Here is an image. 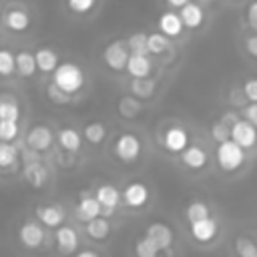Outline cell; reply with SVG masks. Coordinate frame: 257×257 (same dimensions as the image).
Wrapping results in <instances>:
<instances>
[{
  "mask_svg": "<svg viewBox=\"0 0 257 257\" xmlns=\"http://www.w3.org/2000/svg\"><path fill=\"white\" fill-rule=\"evenodd\" d=\"M211 137L217 141V143H223V141H229V128L223 124V122H215L211 126Z\"/></svg>",
  "mask_w": 257,
  "mask_h": 257,
  "instance_id": "ab89813d",
  "label": "cell"
},
{
  "mask_svg": "<svg viewBox=\"0 0 257 257\" xmlns=\"http://www.w3.org/2000/svg\"><path fill=\"white\" fill-rule=\"evenodd\" d=\"M84 231H86V235H88L90 239H94V241H104V239L110 235V223H108V219H104V217H96V219H92V221H88V223L84 225Z\"/></svg>",
  "mask_w": 257,
  "mask_h": 257,
  "instance_id": "d4e9b609",
  "label": "cell"
},
{
  "mask_svg": "<svg viewBox=\"0 0 257 257\" xmlns=\"http://www.w3.org/2000/svg\"><path fill=\"white\" fill-rule=\"evenodd\" d=\"M159 253H161V251H159L145 235L135 241V255H137V257H159Z\"/></svg>",
  "mask_w": 257,
  "mask_h": 257,
  "instance_id": "e575fe53",
  "label": "cell"
},
{
  "mask_svg": "<svg viewBox=\"0 0 257 257\" xmlns=\"http://www.w3.org/2000/svg\"><path fill=\"white\" fill-rule=\"evenodd\" d=\"M167 2H169L171 6H175V8H183V6H185L189 0H167Z\"/></svg>",
  "mask_w": 257,
  "mask_h": 257,
  "instance_id": "7dc6e473",
  "label": "cell"
},
{
  "mask_svg": "<svg viewBox=\"0 0 257 257\" xmlns=\"http://www.w3.org/2000/svg\"><path fill=\"white\" fill-rule=\"evenodd\" d=\"M141 141L137 135L133 133H122L116 141H114V155L118 161L122 163H135L139 157H141Z\"/></svg>",
  "mask_w": 257,
  "mask_h": 257,
  "instance_id": "3957f363",
  "label": "cell"
},
{
  "mask_svg": "<svg viewBox=\"0 0 257 257\" xmlns=\"http://www.w3.org/2000/svg\"><path fill=\"white\" fill-rule=\"evenodd\" d=\"M52 141H54V135H52V131L46 124H36L26 135V147L30 151H34V153L48 151L52 147Z\"/></svg>",
  "mask_w": 257,
  "mask_h": 257,
  "instance_id": "8992f818",
  "label": "cell"
},
{
  "mask_svg": "<svg viewBox=\"0 0 257 257\" xmlns=\"http://www.w3.org/2000/svg\"><path fill=\"white\" fill-rule=\"evenodd\" d=\"M247 16H249L251 26H257V0L249 4V8H247Z\"/></svg>",
  "mask_w": 257,
  "mask_h": 257,
  "instance_id": "f6af8a7d",
  "label": "cell"
},
{
  "mask_svg": "<svg viewBox=\"0 0 257 257\" xmlns=\"http://www.w3.org/2000/svg\"><path fill=\"white\" fill-rule=\"evenodd\" d=\"M18 122L14 120H0V143H12L18 137Z\"/></svg>",
  "mask_w": 257,
  "mask_h": 257,
  "instance_id": "d590c367",
  "label": "cell"
},
{
  "mask_svg": "<svg viewBox=\"0 0 257 257\" xmlns=\"http://www.w3.org/2000/svg\"><path fill=\"white\" fill-rule=\"evenodd\" d=\"M18 147L10 143H0V169L14 167L18 163Z\"/></svg>",
  "mask_w": 257,
  "mask_h": 257,
  "instance_id": "4dcf8cb0",
  "label": "cell"
},
{
  "mask_svg": "<svg viewBox=\"0 0 257 257\" xmlns=\"http://www.w3.org/2000/svg\"><path fill=\"white\" fill-rule=\"evenodd\" d=\"M56 139H58V145H60L62 151H66V153H76V151H80L82 139H80V133H78L76 128H70V126L60 128Z\"/></svg>",
  "mask_w": 257,
  "mask_h": 257,
  "instance_id": "7402d4cb",
  "label": "cell"
},
{
  "mask_svg": "<svg viewBox=\"0 0 257 257\" xmlns=\"http://www.w3.org/2000/svg\"><path fill=\"white\" fill-rule=\"evenodd\" d=\"M159 30L163 36H179L183 32V22L179 18V14L175 12H163L159 18Z\"/></svg>",
  "mask_w": 257,
  "mask_h": 257,
  "instance_id": "44dd1931",
  "label": "cell"
},
{
  "mask_svg": "<svg viewBox=\"0 0 257 257\" xmlns=\"http://www.w3.org/2000/svg\"><path fill=\"white\" fill-rule=\"evenodd\" d=\"M14 72V54L8 48H0V76H10Z\"/></svg>",
  "mask_w": 257,
  "mask_h": 257,
  "instance_id": "8d00e7d4",
  "label": "cell"
},
{
  "mask_svg": "<svg viewBox=\"0 0 257 257\" xmlns=\"http://www.w3.org/2000/svg\"><path fill=\"white\" fill-rule=\"evenodd\" d=\"M124 44H126L128 54H133V56H147L149 54L147 52V36H145V32L131 34L128 40H124Z\"/></svg>",
  "mask_w": 257,
  "mask_h": 257,
  "instance_id": "83f0119b",
  "label": "cell"
},
{
  "mask_svg": "<svg viewBox=\"0 0 257 257\" xmlns=\"http://www.w3.org/2000/svg\"><path fill=\"white\" fill-rule=\"evenodd\" d=\"M124 68L133 78H149V74L153 70V60L149 56H133V54H128V60H126Z\"/></svg>",
  "mask_w": 257,
  "mask_h": 257,
  "instance_id": "2e32d148",
  "label": "cell"
},
{
  "mask_svg": "<svg viewBox=\"0 0 257 257\" xmlns=\"http://www.w3.org/2000/svg\"><path fill=\"white\" fill-rule=\"evenodd\" d=\"M189 231H191V237L195 239V243L207 245V243H213V239L217 237L219 225H217V221L213 217H207V219H201V221L191 223Z\"/></svg>",
  "mask_w": 257,
  "mask_h": 257,
  "instance_id": "30bf717a",
  "label": "cell"
},
{
  "mask_svg": "<svg viewBox=\"0 0 257 257\" xmlns=\"http://www.w3.org/2000/svg\"><path fill=\"white\" fill-rule=\"evenodd\" d=\"M66 6L74 14H88L96 6V0H66Z\"/></svg>",
  "mask_w": 257,
  "mask_h": 257,
  "instance_id": "74e56055",
  "label": "cell"
},
{
  "mask_svg": "<svg viewBox=\"0 0 257 257\" xmlns=\"http://www.w3.org/2000/svg\"><path fill=\"white\" fill-rule=\"evenodd\" d=\"M34 62H36V70L40 72H54V68L58 66V54L48 48V46H42L34 52Z\"/></svg>",
  "mask_w": 257,
  "mask_h": 257,
  "instance_id": "ffe728a7",
  "label": "cell"
},
{
  "mask_svg": "<svg viewBox=\"0 0 257 257\" xmlns=\"http://www.w3.org/2000/svg\"><path fill=\"white\" fill-rule=\"evenodd\" d=\"M169 48V38L163 36L161 32H155V34H149L147 36V52L151 54H161Z\"/></svg>",
  "mask_w": 257,
  "mask_h": 257,
  "instance_id": "836d02e7",
  "label": "cell"
},
{
  "mask_svg": "<svg viewBox=\"0 0 257 257\" xmlns=\"http://www.w3.org/2000/svg\"><path fill=\"white\" fill-rule=\"evenodd\" d=\"M46 94H48V98H50L52 102H56V104H66V102L70 100V96H68V94H64L60 88H56L52 82L46 86Z\"/></svg>",
  "mask_w": 257,
  "mask_h": 257,
  "instance_id": "f35d334b",
  "label": "cell"
},
{
  "mask_svg": "<svg viewBox=\"0 0 257 257\" xmlns=\"http://www.w3.org/2000/svg\"><path fill=\"white\" fill-rule=\"evenodd\" d=\"M145 237L159 249V251H165L173 245V229L167 225V223H161V221H155L151 223L147 229H145Z\"/></svg>",
  "mask_w": 257,
  "mask_h": 257,
  "instance_id": "52a82bcc",
  "label": "cell"
},
{
  "mask_svg": "<svg viewBox=\"0 0 257 257\" xmlns=\"http://www.w3.org/2000/svg\"><path fill=\"white\" fill-rule=\"evenodd\" d=\"M118 112L124 118H135L141 112V102L135 96H122L118 100Z\"/></svg>",
  "mask_w": 257,
  "mask_h": 257,
  "instance_id": "d6a6232c",
  "label": "cell"
},
{
  "mask_svg": "<svg viewBox=\"0 0 257 257\" xmlns=\"http://www.w3.org/2000/svg\"><path fill=\"white\" fill-rule=\"evenodd\" d=\"M82 135H84V139H86L90 145H100V143L104 141V137H106V126H104L100 120H92V122L84 124Z\"/></svg>",
  "mask_w": 257,
  "mask_h": 257,
  "instance_id": "484cf974",
  "label": "cell"
},
{
  "mask_svg": "<svg viewBox=\"0 0 257 257\" xmlns=\"http://www.w3.org/2000/svg\"><path fill=\"white\" fill-rule=\"evenodd\" d=\"M4 24L12 32H24L30 26V16L22 8H10V10L4 12Z\"/></svg>",
  "mask_w": 257,
  "mask_h": 257,
  "instance_id": "ac0fdd59",
  "label": "cell"
},
{
  "mask_svg": "<svg viewBox=\"0 0 257 257\" xmlns=\"http://www.w3.org/2000/svg\"><path fill=\"white\" fill-rule=\"evenodd\" d=\"M237 257H257V243L247 235H237L233 241Z\"/></svg>",
  "mask_w": 257,
  "mask_h": 257,
  "instance_id": "4316f807",
  "label": "cell"
},
{
  "mask_svg": "<svg viewBox=\"0 0 257 257\" xmlns=\"http://www.w3.org/2000/svg\"><path fill=\"white\" fill-rule=\"evenodd\" d=\"M20 118V106L14 98L10 96H4L0 98V120H14L18 122Z\"/></svg>",
  "mask_w": 257,
  "mask_h": 257,
  "instance_id": "f1b7e54d",
  "label": "cell"
},
{
  "mask_svg": "<svg viewBox=\"0 0 257 257\" xmlns=\"http://www.w3.org/2000/svg\"><path fill=\"white\" fill-rule=\"evenodd\" d=\"M34 213H36L38 221L50 229H58L66 219V213L60 205H38L34 209Z\"/></svg>",
  "mask_w": 257,
  "mask_h": 257,
  "instance_id": "4fadbf2b",
  "label": "cell"
},
{
  "mask_svg": "<svg viewBox=\"0 0 257 257\" xmlns=\"http://www.w3.org/2000/svg\"><path fill=\"white\" fill-rule=\"evenodd\" d=\"M215 157H217V165L225 173H233L245 163V151L241 147H237L233 141L219 143L217 151H215Z\"/></svg>",
  "mask_w": 257,
  "mask_h": 257,
  "instance_id": "7a4b0ae2",
  "label": "cell"
},
{
  "mask_svg": "<svg viewBox=\"0 0 257 257\" xmlns=\"http://www.w3.org/2000/svg\"><path fill=\"white\" fill-rule=\"evenodd\" d=\"M237 120H239V116H237L235 112H227V114H223V116H221V120H219V122H223L227 128H231Z\"/></svg>",
  "mask_w": 257,
  "mask_h": 257,
  "instance_id": "ee69618b",
  "label": "cell"
},
{
  "mask_svg": "<svg viewBox=\"0 0 257 257\" xmlns=\"http://www.w3.org/2000/svg\"><path fill=\"white\" fill-rule=\"evenodd\" d=\"M52 84L70 96L84 86V72L74 62H62L52 72Z\"/></svg>",
  "mask_w": 257,
  "mask_h": 257,
  "instance_id": "6da1fadb",
  "label": "cell"
},
{
  "mask_svg": "<svg viewBox=\"0 0 257 257\" xmlns=\"http://www.w3.org/2000/svg\"><path fill=\"white\" fill-rule=\"evenodd\" d=\"M14 68L20 76H32L36 72V62H34V52L30 50H20L14 54Z\"/></svg>",
  "mask_w": 257,
  "mask_h": 257,
  "instance_id": "cb8c5ba5",
  "label": "cell"
},
{
  "mask_svg": "<svg viewBox=\"0 0 257 257\" xmlns=\"http://www.w3.org/2000/svg\"><path fill=\"white\" fill-rule=\"evenodd\" d=\"M255 139H257V128L251 126L247 120L239 118L231 128H229V141H233L237 147H241L243 151L245 149H251L255 145Z\"/></svg>",
  "mask_w": 257,
  "mask_h": 257,
  "instance_id": "5b68a950",
  "label": "cell"
},
{
  "mask_svg": "<svg viewBox=\"0 0 257 257\" xmlns=\"http://www.w3.org/2000/svg\"><path fill=\"white\" fill-rule=\"evenodd\" d=\"M179 18H181L183 26H187V28H199V26L203 24V20H205V14H203V8H201L199 4L187 2V4L181 8Z\"/></svg>",
  "mask_w": 257,
  "mask_h": 257,
  "instance_id": "e0dca14e",
  "label": "cell"
},
{
  "mask_svg": "<svg viewBox=\"0 0 257 257\" xmlns=\"http://www.w3.org/2000/svg\"><path fill=\"white\" fill-rule=\"evenodd\" d=\"M243 94L251 100V102H257V78H247L245 84H243Z\"/></svg>",
  "mask_w": 257,
  "mask_h": 257,
  "instance_id": "60d3db41",
  "label": "cell"
},
{
  "mask_svg": "<svg viewBox=\"0 0 257 257\" xmlns=\"http://www.w3.org/2000/svg\"><path fill=\"white\" fill-rule=\"evenodd\" d=\"M181 161L187 169H193V171H199L207 165V153L197 147V145H189L183 153H181Z\"/></svg>",
  "mask_w": 257,
  "mask_h": 257,
  "instance_id": "d6986e66",
  "label": "cell"
},
{
  "mask_svg": "<svg viewBox=\"0 0 257 257\" xmlns=\"http://www.w3.org/2000/svg\"><path fill=\"white\" fill-rule=\"evenodd\" d=\"M163 145L169 153H183L189 147V133L183 126H171L165 131Z\"/></svg>",
  "mask_w": 257,
  "mask_h": 257,
  "instance_id": "5bb4252c",
  "label": "cell"
},
{
  "mask_svg": "<svg viewBox=\"0 0 257 257\" xmlns=\"http://www.w3.org/2000/svg\"><path fill=\"white\" fill-rule=\"evenodd\" d=\"M185 217H187L189 223L207 219V217H209V207H207V203H203V201H191V203L185 207Z\"/></svg>",
  "mask_w": 257,
  "mask_h": 257,
  "instance_id": "f546056e",
  "label": "cell"
},
{
  "mask_svg": "<svg viewBox=\"0 0 257 257\" xmlns=\"http://www.w3.org/2000/svg\"><path fill=\"white\" fill-rule=\"evenodd\" d=\"M46 239L44 229L36 221H24L18 229V241L28 249H38Z\"/></svg>",
  "mask_w": 257,
  "mask_h": 257,
  "instance_id": "ba28073f",
  "label": "cell"
},
{
  "mask_svg": "<svg viewBox=\"0 0 257 257\" xmlns=\"http://www.w3.org/2000/svg\"><path fill=\"white\" fill-rule=\"evenodd\" d=\"M94 199H96V203H98L100 209H102L100 217L106 219V217L112 215L114 209L118 207V203H120V191H118L114 185L104 183V185L96 187V191H94Z\"/></svg>",
  "mask_w": 257,
  "mask_h": 257,
  "instance_id": "277c9868",
  "label": "cell"
},
{
  "mask_svg": "<svg viewBox=\"0 0 257 257\" xmlns=\"http://www.w3.org/2000/svg\"><path fill=\"white\" fill-rule=\"evenodd\" d=\"M255 143H257V139H255Z\"/></svg>",
  "mask_w": 257,
  "mask_h": 257,
  "instance_id": "c3c4849f",
  "label": "cell"
},
{
  "mask_svg": "<svg viewBox=\"0 0 257 257\" xmlns=\"http://www.w3.org/2000/svg\"><path fill=\"white\" fill-rule=\"evenodd\" d=\"M54 241H56V249L62 255H72L78 249V233L70 225H60L54 233Z\"/></svg>",
  "mask_w": 257,
  "mask_h": 257,
  "instance_id": "7c38bea8",
  "label": "cell"
},
{
  "mask_svg": "<svg viewBox=\"0 0 257 257\" xmlns=\"http://www.w3.org/2000/svg\"><path fill=\"white\" fill-rule=\"evenodd\" d=\"M120 199H122V203H124L126 207H131V209H141V207H145L147 201H149V189H147L145 183H139V181L128 183V185L124 187V191L120 193Z\"/></svg>",
  "mask_w": 257,
  "mask_h": 257,
  "instance_id": "8fae6325",
  "label": "cell"
},
{
  "mask_svg": "<svg viewBox=\"0 0 257 257\" xmlns=\"http://www.w3.org/2000/svg\"><path fill=\"white\" fill-rule=\"evenodd\" d=\"M102 58H104V64L112 70H124L126 66V60H128V50H126V44L124 40H114L110 42L104 52H102Z\"/></svg>",
  "mask_w": 257,
  "mask_h": 257,
  "instance_id": "9c48e42d",
  "label": "cell"
},
{
  "mask_svg": "<svg viewBox=\"0 0 257 257\" xmlns=\"http://www.w3.org/2000/svg\"><path fill=\"white\" fill-rule=\"evenodd\" d=\"M74 257H100V255L96 251H92V249H82V251H76Z\"/></svg>",
  "mask_w": 257,
  "mask_h": 257,
  "instance_id": "bcb514c9",
  "label": "cell"
},
{
  "mask_svg": "<svg viewBox=\"0 0 257 257\" xmlns=\"http://www.w3.org/2000/svg\"><path fill=\"white\" fill-rule=\"evenodd\" d=\"M100 213H102V209L96 203L94 195H88L86 191H82L80 193V199H78V205H76V219L88 223V221L100 217Z\"/></svg>",
  "mask_w": 257,
  "mask_h": 257,
  "instance_id": "9a60e30c",
  "label": "cell"
},
{
  "mask_svg": "<svg viewBox=\"0 0 257 257\" xmlns=\"http://www.w3.org/2000/svg\"><path fill=\"white\" fill-rule=\"evenodd\" d=\"M24 179L34 187V189H40L46 179H48V171L44 165H40L38 161H30L26 167H24Z\"/></svg>",
  "mask_w": 257,
  "mask_h": 257,
  "instance_id": "603a6c76",
  "label": "cell"
},
{
  "mask_svg": "<svg viewBox=\"0 0 257 257\" xmlns=\"http://www.w3.org/2000/svg\"><path fill=\"white\" fill-rule=\"evenodd\" d=\"M245 48H247V52H249L251 56L257 58V34H253V36H249V38L245 40Z\"/></svg>",
  "mask_w": 257,
  "mask_h": 257,
  "instance_id": "7bdbcfd3",
  "label": "cell"
},
{
  "mask_svg": "<svg viewBox=\"0 0 257 257\" xmlns=\"http://www.w3.org/2000/svg\"><path fill=\"white\" fill-rule=\"evenodd\" d=\"M243 120H247L251 126H255L257 128V102H251V104H247L245 106V110H243Z\"/></svg>",
  "mask_w": 257,
  "mask_h": 257,
  "instance_id": "b9f144b4",
  "label": "cell"
},
{
  "mask_svg": "<svg viewBox=\"0 0 257 257\" xmlns=\"http://www.w3.org/2000/svg\"><path fill=\"white\" fill-rule=\"evenodd\" d=\"M155 80L151 78H135L131 82V92L135 96H141V98H149L153 92H155Z\"/></svg>",
  "mask_w": 257,
  "mask_h": 257,
  "instance_id": "1f68e13d",
  "label": "cell"
}]
</instances>
